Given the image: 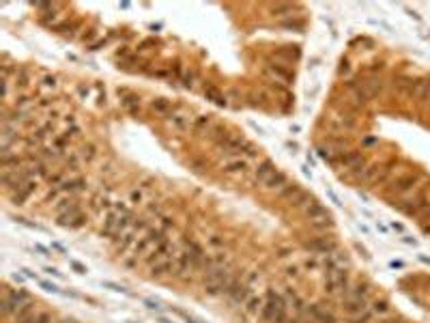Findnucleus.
Masks as SVG:
<instances>
[{"mask_svg": "<svg viewBox=\"0 0 430 323\" xmlns=\"http://www.w3.org/2000/svg\"><path fill=\"white\" fill-rule=\"evenodd\" d=\"M73 209H78V203H75L71 196H69V198H61V201L54 203V213H56V215L69 213V211H73Z\"/></svg>", "mask_w": 430, "mask_h": 323, "instance_id": "nucleus-28", "label": "nucleus"}, {"mask_svg": "<svg viewBox=\"0 0 430 323\" xmlns=\"http://www.w3.org/2000/svg\"><path fill=\"white\" fill-rule=\"evenodd\" d=\"M30 323H56V321H54V315L50 310H37V315L32 317Z\"/></svg>", "mask_w": 430, "mask_h": 323, "instance_id": "nucleus-32", "label": "nucleus"}, {"mask_svg": "<svg viewBox=\"0 0 430 323\" xmlns=\"http://www.w3.org/2000/svg\"><path fill=\"white\" fill-rule=\"evenodd\" d=\"M224 295L228 298V301H230V304H235V306H243V304L248 301L249 295H252V289H249V284H248V282H243V280H239V278L235 276V280H232V282L226 287Z\"/></svg>", "mask_w": 430, "mask_h": 323, "instance_id": "nucleus-10", "label": "nucleus"}, {"mask_svg": "<svg viewBox=\"0 0 430 323\" xmlns=\"http://www.w3.org/2000/svg\"><path fill=\"white\" fill-rule=\"evenodd\" d=\"M323 287H325V293H329V295L344 293L348 289V274L344 272V267L323 269Z\"/></svg>", "mask_w": 430, "mask_h": 323, "instance_id": "nucleus-7", "label": "nucleus"}, {"mask_svg": "<svg viewBox=\"0 0 430 323\" xmlns=\"http://www.w3.org/2000/svg\"><path fill=\"white\" fill-rule=\"evenodd\" d=\"M271 15H293V4H273L271 7Z\"/></svg>", "mask_w": 430, "mask_h": 323, "instance_id": "nucleus-35", "label": "nucleus"}, {"mask_svg": "<svg viewBox=\"0 0 430 323\" xmlns=\"http://www.w3.org/2000/svg\"><path fill=\"white\" fill-rule=\"evenodd\" d=\"M132 222H134V213L129 211L125 205L114 203L112 211L106 213V220H103V226H101V235L110 237L112 241H116L118 237L129 229V224Z\"/></svg>", "mask_w": 430, "mask_h": 323, "instance_id": "nucleus-1", "label": "nucleus"}, {"mask_svg": "<svg viewBox=\"0 0 430 323\" xmlns=\"http://www.w3.org/2000/svg\"><path fill=\"white\" fill-rule=\"evenodd\" d=\"M263 304H265V300L260 298V295H249L248 298V301L243 304V310H246V315L248 317H254V319H258L260 317V312H263Z\"/></svg>", "mask_w": 430, "mask_h": 323, "instance_id": "nucleus-23", "label": "nucleus"}, {"mask_svg": "<svg viewBox=\"0 0 430 323\" xmlns=\"http://www.w3.org/2000/svg\"><path fill=\"white\" fill-rule=\"evenodd\" d=\"M265 71L271 73V75H273V78H277V80H282L284 84H291V80H293V73L288 71V69L282 67V65H267Z\"/></svg>", "mask_w": 430, "mask_h": 323, "instance_id": "nucleus-25", "label": "nucleus"}, {"mask_svg": "<svg viewBox=\"0 0 430 323\" xmlns=\"http://www.w3.org/2000/svg\"><path fill=\"white\" fill-rule=\"evenodd\" d=\"M348 71H351V63H348L346 58H342V61H340V67H338V73L344 75V73H348Z\"/></svg>", "mask_w": 430, "mask_h": 323, "instance_id": "nucleus-43", "label": "nucleus"}, {"mask_svg": "<svg viewBox=\"0 0 430 323\" xmlns=\"http://www.w3.org/2000/svg\"><path fill=\"white\" fill-rule=\"evenodd\" d=\"M387 323H396V321H387Z\"/></svg>", "mask_w": 430, "mask_h": 323, "instance_id": "nucleus-56", "label": "nucleus"}, {"mask_svg": "<svg viewBox=\"0 0 430 323\" xmlns=\"http://www.w3.org/2000/svg\"><path fill=\"white\" fill-rule=\"evenodd\" d=\"M43 86H56V78H54V75H45V78H43Z\"/></svg>", "mask_w": 430, "mask_h": 323, "instance_id": "nucleus-45", "label": "nucleus"}, {"mask_svg": "<svg viewBox=\"0 0 430 323\" xmlns=\"http://www.w3.org/2000/svg\"><path fill=\"white\" fill-rule=\"evenodd\" d=\"M35 250H37V252H41L43 256H47V254H50V250H47V248H43L41 244H35Z\"/></svg>", "mask_w": 430, "mask_h": 323, "instance_id": "nucleus-47", "label": "nucleus"}, {"mask_svg": "<svg viewBox=\"0 0 430 323\" xmlns=\"http://www.w3.org/2000/svg\"><path fill=\"white\" fill-rule=\"evenodd\" d=\"M391 229H394V231H398V233H402V235H405V226H402V224H398V222H391Z\"/></svg>", "mask_w": 430, "mask_h": 323, "instance_id": "nucleus-49", "label": "nucleus"}, {"mask_svg": "<svg viewBox=\"0 0 430 323\" xmlns=\"http://www.w3.org/2000/svg\"><path fill=\"white\" fill-rule=\"evenodd\" d=\"M192 272H196V267H194V263L189 261V256L185 254L183 250L177 252V254H174V274L172 276H177L181 280H189L192 278Z\"/></svg>", "mask_w": 430, "mask_h": 323, "instance_id": "nucleus-12", "label": "nucleus"}, {"mask_svg": "<svg viewBox=\"0 0 430 323\" xmlns=\"http://www.w3.org/2000/svg\"><path fill=\"white\" fill-rule=\"evenodd\" d=\"M402 241H407V244H411V246H415V244H417L415 239H411V237H407V235H402Z\"/></svg>", "mask_w": 430, "mask_h": 323, "instance_id": "nucleus-50", "label": "nucleus"}, {"mask_svg": "<svg viewBox=\"0 0 430 323\" xmlns=\"http://www.w3.org/2000/svg\"><path fill=\"white\" fill-rule=\"evenodd\" d=\"M39 284H41V287L45 289V291H50V293H63V291L58 289L56 284H52V282H45V280H39Z\"/></svg>", "mask_w": 430, "mask_h": 323, "instance_id": "nucleus-42", "label": "nucleus"}, {"mask_svg": "<svg viewBox=\"0 0 430 323\" xmlns=\"http://www.w3.org/2000/svg\"><path fill=\"white\" fill-rule=\"evenodd\" d=\"M151 108H153L157 115H164V116H168V115H170V112L174 110L172 101L166 99V97H155V99L151 101Z\"/></svg>", "mask_w": 430, "mask_h": 323, "instance_id": "nucleus-27", "label": "nucleus"}, {"mask_svg": "<svg viewBox=\"0 0 430 323\" xmlns=\"http://www.w3.org/2000/svg\"><path fill=\"white\" fill-rule=\"evenodd\" d=\"M306 315L310 317V323H338L336 321V315L329 308L320 304H310L306 306Z\"/></svg>", "mask_w": 430, "mask_h": 323, "instance_id": "nucleus-13", "label": "nucleus"}, {"mask_svg": "<svg viewBox=\"0 0 430 323\" xmlns=\"http://www.w3.org/2000/svg\"><path fill=\"white\" fill-rule=\"evenodd\" d=\"M280 26L282 28H286V30H297L299 32V30H303V26L306 24H303V20H286V22H282Z\"/></svg>", "mask_w": 430, "mask_h": 323, "instance_id": "nucleus-36", "label": "nucleus"}, {"mask_svg": "<svg viewBox=\"0 0 430 323\" xmlns=\"http://www.w3.org/2000/svg\"><path fill=\"white\" fill-rule=\"evenodd\" d=\"M179 80L183 82L185 89H192L194 82H196V71H194V69H183V73H181V78H179Z\"/></svg>", "mask_w": 430, "mask_h": 323, "instance_id": "nucleus-33", "label": "nucleus"}, {"mask_svg": "<svg viewBox=\"0 0 430 323\" xmlns=\"http://www.w3.org/2000/svg\"><path fill=\"white\" fill-rule=\"evenodd\" d=\"M213 127H215L213 116H211V115H203V116H196L194 118L192 132L196 134V136H209V134L213 132Z\"/></svg>", "mask_w": 430, "mask_h": 323, "instance_id": "nucleus-21", "label": "nucleus"}, {"mask_svg": "<svg viewBox=\"0 0 430 323\" xmlns=\"http://www.w3.org/2000/svg\"><path fill=\"white\" fill-rule=\"evenodd\" d=\"M80 158H82L84 162H91L92 158H95V147H92V144H84L82 151H80Z\"/></svg>", "mask_w": 430, "mask_h": 323, "instance_id": "nucleus-40", "label": "nucleus"}, {"mask_svg": "<svg viewBox=\"0 0 430 323\" xmlns=\"http://www.w3.org/2000/svg\"><path fill=\"white\" fill-rule=\"evenodd\" d=\"M194 118L196 116H192L189 112H185V110H172L170 115L166 116V123H168V127H170V129H174V132L185 134V132H192Z\"/></svg>", "mask_w": 430, "mask_h": 323, "instance_id": "nucleus-11", "label": "nucleus"}, {"mask_svg": "<svg viewBox=\"0 0 430 323\" xmlns=\"http://www.w3.org/2000/svg\"><path fill=\"white\" fill-rule=\"evenodd\" d=\"M306 248H308L310 252H312V254H334V252H336V241L320 237V239L308 241Z\"/></svg>", "mask_w": 430, "mask_h": 323, "instance_id": "nucleus-20", "label": "nucleus"}, {"mask_svg": "<svg viewBox=\"0 0 430 323\" xmlns=\"http://www.w3.org/2000/svg\"><path fill=\"white\" fill-rule=\"evenodd\" d=\"M417 181H420V175H413V172L402 175V177H398V179H394V183H391V192H396L398 196H405V194L415 190Z\"/></svg>", "mask_w": 430, "mask_h": 323, "instance_id": "nucleus-15", "label": "nucleus"}, {"mask_svg": "<svg viewBox=\"0 0 430 323\" xmlns=\"http://www.w3.org/2000/svg\"><path fill=\"white\" fill-rule=\"evenodd\" d=\"M149 272L153 278H166L170 276V274H174V256L172 258H159V261H155L153 265H149Z\"/></svg>", "mask_w": 430, "mask_h": 323, "instance_id": "nucleus-19", "label": "nucleus"}, {"mask_svg": "<svg viewBox=\"0 0 430 323\" xmlns=\"http://www.w3.org/2000/svg\"><path fill=\"white\" fill-rule=\"evenodd\" d=\"M138 258L140 256H136L134 252H132V254H123L121 256V265H125L127 269H136V267H138Z\"/></svg>", "mask_w": 430, "mask_h": 323, "instance_id": "nucleus-37", "label": "nucleus"}, {"mask_svg": "<svg viewBox=\"0 0 430 323\" xmlns=\"http://www.w3.org/2000/svg\"><path fill=\"white\" fill-rule=\"evenodd\" d=\"M35 315H37V304H35V300H32L13 317V323H30Z\"/></svg>", "mask_w": 430, "mask_h": 323, "instance_id": "nucleus-24", "label": "nucleus"}, {"mask_svg": "<svg viewBox=\"0 0 430 323\" xmlns=\"http://www.w3.org/2000/svg\"><path fill=\"white\" fill-rule=\"evenodd\" d=\"M32 298L26 293L24 289H11L9 284H2V300H0V308L7 317H15L18 312L24 308Z\"/></svg>", "mask_w": 430, "mask_h": 323, "instance_id": "nucleus-3", "label": "nucleus"}, {"mask_svg": "<svg viewBox=\"0 0 430 323\" xmlns=\"http://www.w3.org/2000/svg\"><path fill=\"white\" fill-rule=\"evenodd\" d=\"M303 213H306V218L310 220V226H312L314 231H327V229L334 226V218H331V213L318 201H314V198L306 205Z\"/></svg>", "mask_w": 430, "mask_h": 323, "instance_id": "nucleus-5", "label": "nucleus"}, {"mask_svg": "<svg viewBox=\"0 0 430 323\" xmlns=\"http://www.w3.org/2000/svg\"><path fill=\"white\" fill-rule=\"evenodd\" d=\"M56 224L58 226H65V229H82L86 224V215L82 213V209H73L69 213H63V215H56Z\"/></svg>", "mask_w": 430, "mask_h": 323, "instance_id": "nucleus-14", "label": "nucleus"}, {"mask_svg": "<svg viewBox=\"0 0 430 323\" xmlns=\"http://www.w3.org/2000/svg\"><path fill=\"white\" fill-rule=\"evenodd\" d=\"M118 97H121V104H123V108L127 112H132V115H138L140 112V97L136 95V93H132V91H121L118 89Z\"/></svg>", "mask_w": 430, "mask_h": 323, "instance_id": "nucleus-22", "label": "nucleus"}, {"mask_svg": "<svg viewBox=\"0 0 430 323\" xmlns=\"http://www.w3.org/2000/svg\"><path fill=\"white\" fill-rule=\"evenodd\" d=\"M204 97L206 99H211L213 104H217V106H226L228 101H226V95H222L217 89H213V86H209V89L204 91Z\"/></svg>", "mask_w": 430, "mask_h": 323, "instance_id": "nucleus-31", "label": "nucleus"}, {"mask_svg": "<svg viewBox=\"0 0 430 323\" xmlns=\"http://www.w3.org/2000/svg\"><path fill=\"white\" fill-rule=\"evenodd\" d=\"M146 190H144V185H134V187H129V192H127V198H129V203L132 205H142V203H146Z\"/></svg>", "mask_w": 430, "mask_h": 323, "instance_id": "nucleus-29", "label": "nucleus"}, {"mask_svg": "<svg viewBox=\"0 0 430 323\" xmlns=\"http://www.w3.org/2000/svg\"><path fill=\"white\" fill-rule=\"evenodd\" d=\"M217 147L224 151L226 155H241L246 153L248 158H256L258 151L249 140H246L243 136H235V134H224L220 140H217Z\"/></svg>", "mask_w": 430, "mask_h": 323, "instance_id": "nucleus-4", "label": "nucleus"}, {"mask_svg": "<svg viewBox=\"0 0 430 323\" xmlns=\"http://www.w3.org/2000/svg\"><path fill=\"white\" fill-rule=\"evenodd\" d=\"M103 287H108V289H112V291H118V293H127V289L125 287H118V284H114V282H101Z\"/></svg>", "mask_w": 430, "mask_h": 323, "instance_id": "nucleus-44", "label": "nucleus"}, {"mask_svg": "<svg viewBox=\"0 0 430 323\" xmlns=\"http://www.w3.org/2000/svg\"><path fill=\"white\" fill-rule=\"evenodd\" d=\"M164 239H166V233L159 229V226H157V229H149V231H146V233H144V235L140 237V239L134 244L132 252H134L136 256H142V258H146V256H149L151 252H153L155 248L159 246Z\"/></svg>", "mask_w": 430, "mask_h": 323, "instance_id": "nucleus-6", "label": "nucleus"}, {"mask_svg": "<svg viewBox=\"0 0 430 323\" xmlns=\"http://www.w3.org/2000/svg\"><path fill=\"white\" fill-rule=\"evenodd\" d=\"M15 84L28 86V71H26V69H18V71H15Z\"/></svg>", "mask_w": 430, "mask_h": 323, "instance_id": "nucleus-39", "label": "nucleus"}, {"mask_svg": "<svg viewBox=\"0 0 430 323\" xmlns=\"http://www.w3.org/2000/svg\"><path fill=\"white\" fill-rule=\"evenodd\" d=\"M260 319L265 323H286L288 321V304H286L284 295L277 293L273 289L267 291Z\"/></svg>", "mask_w": 430, "mask_h": 323, "instance_id": "nucleus-2", "label": "nucleus"}, {"mask_svg": "<svg viewBox=\"0 0 430 323\" xmlns=\"http://www.w3.org/2000/svg\"><path fill=\"white\" fill-rule=\"evenodd\" d=\"M47 138V127H43V129H37L35 134H30L28 138H26V144H28V147H41L43 144V140Z\"/></svg>", "mask_w": 430, "mask_h": 323, "instance_id": "nucleus-30", "label": "nucleus"}, {"mask_svg": "<svg viewBox=\"0 0 430 323\" xmlns=\"http://www.w3.org/2000/svg\"><path fill=\"white\" fill-rule=\"evenodd\" d=\"M370 310H372V315H385V312H389L387 300H377L372 306H370Z\"/></svg>", "mask_w": 430, "mask_h": 323, "instance_id": "nucleus-34", "label": "nucleus"}, {"mask_svg": "<svg viewBox=\"0 0 430 323\" xmlns=\"http://www.w3.org/2000/svg\"><path fill=\"white\" fill-rule=\"evenodd\" d=\"M280 198H284V201H288V205L291 207H297V209H306V205L312 201V196H310V192L303 190L299 183H288V187L284 192L280 194Z\"/></svg>", "mask_w": 430, "mask_h": 323, "instance_id": "nucleus-8", "label": "nucleus"}, {"mask_svg": "<svg viewBox=\"0 0 430 323\" xmlns=\"http://www.w3.org/2000/svg\"><path fill=\"white\" fill-rule=\"evenodd\" d=\"M368 308H370L368 300H362V298H344V304H342V310H344L351 319H353V317L363 315Z\"/></svg>", "mask_w": 430, "mask_h": 323, "instance_id": "nucleus-17", "label": "nucleus"}, {"mask_svg": "<svg viewBox=\"0 0 430 323\" xmlns=\"http://www.w3.org/2000/svg\"><path fill=\"white\" fill-rule=\"evenodd\" d=\"M420 261H424V263H428V265H430V258H428V256H424V254L420 256Z\"/></svg>", "mask_w": 430, "mask_h": 323, "instance_id": "nucleus-53", "label": "nucleus"}, {"mask_svg": "<svg viewBox=\"0 0 430 323\" xmlns=\"http://www.w3.org/2000/svg\"><path fill=\"white\" fill-rule=\"evenodd\" d=\"M159 323H170V321H166V319H159Z\"/></svg>", "mask_w": 430, "mask_h": 323, "instance_id": "nucleus-55", "label": "nucleus"}, {"mask_svg": "<svg viewBox=\"0 0 430 323\" xmlns=\"http://www.w3.org/2000/svg\"><path fill=\"white\" fill-rule=\"evenodd\" d=\"M327 196H329V198H331V201H334L336 205H342V203H340V198L336 196V192H334V190H327Z\"/></svg>", "mask_w": 430, "mask_h": 323, "instance_id": "nucleus-48", "label": "nucleus"}, {"mask_svg": "<svg viewBox=\"0 0 430 323\" xmlns=\"http://www.w3.org/2000/svg\"><path fill=\"white\" fill-rule=\"evenodd\" d=\"M144 304H146V306H149V308H151V310H159V308H161V306H159V304H157V301H153V300H144Z\"/></svg>", "mask_w": 430, "mask_h": 323, "instance_id": "nucleus-46", "label": "nucleus"}, {"mask_svg": "<svg viewBox=\"0 0 430 323\" xmlns=\"http://www.w3.org/2000/svg\"><path fill=\"white\" fill-rule=\"evenodd\" d=\"M288 177H286V172H282V170H275L273 175L269 177V179H267L265 183H263V187L267 192H271V194H277V196H280L282 192L286 190L288 187Z\"/></svg>", "mask_w": 430, "mask_h": 323, "instance_id": "nucleus-16", "label": "nucleus"}, {"mask_svg": "<svg viewBox=\"0 0 430 323\" xmlns=\"http://www.w3.org/2000/svg\"><path fill=\"white\" fill-rule=\"evenodd\" d=\"M61 192H67V194H75V192H82L86 190V181L75 177V179H69V181H61Z\"/></svg>", "mask_w": 430, "mask_h": 323, "instance_id": "nucleus-26", "label": "nucleus"}, {"mask_svg": "<svg viewBox=\"0 0 430 323\" xmlns=\"http://www.w3.org/2000/svg\"><path fill=\"white\" fill-rule=\"evenodd\" d=\"M220 170L230 177H246L249 172V162L248 158H241V155H226L220 164Z\"/></svg>", "mask_w": 430, "mask_h": 323, "instance_id": "nucleus-9", "label": "nucleus"}, {"mask_svg": "<svg viewBox=\"0 0 430 323\" xmlns=\"http://www.w3.org/2000/svg\"><path fill=\"white\" fill-rule=\"evenodd\" d=\"M224 244H226V239L222 235H211L209 237V246L213 248V250H220V248H224Z\"/></svg>", "mask_w": 430, "mask_h": 323, "instance_id": "nucleus-41", "label": "nucleus"}, {"mask_svg": "<svg viewBox=\"0 0 430 323\" xmlns=\"http://www.w3.org/2000/svg\"><path fill=\"white\" fill-rule=\"evenodd\" d=\"M187 323H200V321H196V319H189V317H187Z\"/></svg>", "mask_w": 430, "mask_h": 323, "instance_id": "nucleus-54", "label": "nucleus"}, {"mask_svg": "<svg viewBox=\"0 0 430 323\" xmlns=\"http://www.w3.org/2000/svg\"><path fill=\"white\" fill-rule=\"evenodd\" d=\"M284 276L291 278V280H297L299 276H301V265H297V263H293V265H286Z\"/></svg>", "mask_w": 430, "mask_h": 323, "instance_id": "nucleus-38", "label": "nucleus"}, {"mask_svg": "<svg viewBox=\"0 0 430 323\" xmlns=\"http://www.w3.org/2000/svg\"><path fill=\"white\" fill-rule=\"evenodd\" d=\"M286 323H303V321H301V319H299V317H295V319H288Z\"/></svg>", "mask_w": 430, "mask_h": 323, "instance_id": "nucleus-52", "label": "nucleus"}, {"mask_svg": "<svg viewBox=\"0 0 430 323\" xmlns=\"http://www.w3.org/2000/svg\"><path fill=\"white\" fill-rule=\"evenodd\" d=\"M71 265H73L75 269H78V272H80V274H84V267H82V265H80V263H71Z\"/></svg>", "mask_w": 430, "mask_h": 323, "instance_id": "nucleus-51", "label": "nucleus"}, {"mask_svg": "<svg viewBox=\"0 0 430 323\" xmlns=\"http://www.w3.org/2000/svg\"><path fill=\"white\" fill-rule=\"evenodd\" d=\"M275 170H277V166L271 160H267V158L260 160L256 164V168H254V181H256V185H263V183L269 179Z\"/></svg>", "mask_w": 430, "mask_h": 323, "instance_id": "nucleus-18", "label": "nucleus"}]
</instances>
